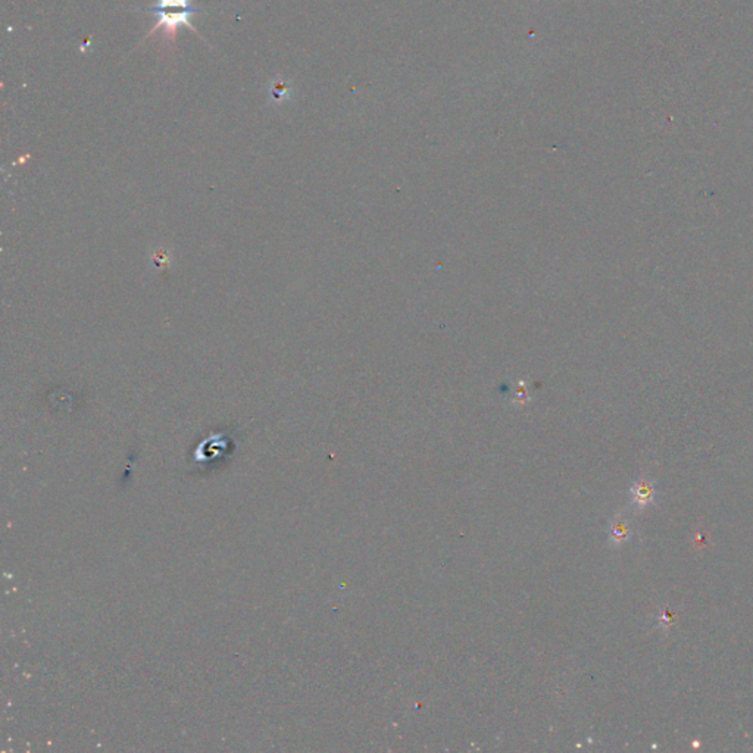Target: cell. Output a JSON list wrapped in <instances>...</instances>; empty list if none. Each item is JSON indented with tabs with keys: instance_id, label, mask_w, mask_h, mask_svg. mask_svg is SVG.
Masks as SVG:
<instances>
[{
	"instance_id": "1",
	"label": "cell",
	"mask_w": 753,
	"mask_h": 753,
	"mask_svg": "<svg viewBox=\"0 0 753 753\" xmlns=\"http://www.w3.org/2000/svg\"><path fill=\"white\" fill-rule=\"evenodd\" d=\"M142 10L158 16V21L149 31L148 37L162 28V38L165 43H174L177 31L180 27H188L197 33L192 24L197 9L190 3V0H158V5L144 8Z\"/></svg>"
},
{
	"instance_id": "2",
	"label": "cell",
	"mask_w": 753,
	"mask_h": 753,
	"mask_svg": "<svg viewBox=\"0 0 753 753\" xmlns=\"http://www.w3.org/2000/svg\"><path fill=\"white\" fill-rule=\"evenodd\" d=\"M630 493H631L633 505L639 509H644L647 506L656 504V496H658L656 486L647 478L637 480L633 484Z\"/></svg>"
},
{
	"instance_id": "3",
	"label": "cell",
	"mask_w": 753,
	"mask_h": 753,
	"mask_svg": "<svg viewBox=\"0 0 753 753\" xmlns=\"http://www.w3.org/2000/svg\"><path fill=\"white\" fill-rule=\"evenodd\" d=\"M267 94H268V100L269 102L282 103V102L290 100L291 94H293V87L290 86L289 81L284 80V77L276 76L273 80L268 82Z\"/></svg>"
},
{
	"instance_id": "4",
	"label": "cell",
	"mask_w": 753,
	"mask_h": 753,
	"mask_svg": "<svg viewBox=\"0 0 753 753\" xmlns=\"http://www.w3.org/2000/svg\"><path fill=\"white\" fill-rule=\"evenodd\" d=\"M629 536H630V528L629 526H627V522L622 519H616L611 527V540L618 545V543H622L629 539Z\"/></svg>"
}]
</instances>
